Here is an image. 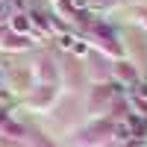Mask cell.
I'll list each match as a JSON object with an SVG mask.
<instances>
[{
    "mask_svg": "<svg viewBox=\"0 0 147 147\" xmlns=\"http://www.w3.org/2000/svg\"><path fill=\"white\" fill-rule=\"evenodd\" d=\"M12 30H18V32H27V30H32V21L27 18V15H12Z\"/></svg>",
    "mask_w": 147,
    "mask_h": 147,
    "instance_id": "6da1fadb",
    "label": "cell"
},
{
    "mask_svg": "<svg viewBox=\"0 0 147 147\" xmlns=\"http://www.w3.org/2000/svg\"><path fill=\"white\" fill-rule=\"evenodd\" d=\"M12 18V9H9V0H0V21Z\"/></svg>",
    "mask_w": 147,
    "mask_h": 147,
    "instance_id": "7a4b0ae2",
    "label": "cell"
},
{
    "mask_svg": "<svg viewBox=\"0 0 147 147\" xmlns=\"http://www.w3.org/2000/svg\"><path fill=\"white\" fill-rule=\"evenodd\" d=\"M12 3H15L18 9H24V6H27V0H12Z\"/></svg>",
    "mask_w": 147,
    "mask_h": 147,
    "instance_id": "3957f363",
    "label": "cell"
},
{
    "mask_svg": "<svg viewBox=\"0 0 147 147\" xmlns=\"http://www.w3.org/2000/svg\"><path fill=\"white\" fill-rule=\"evenodd\" d=\"M3 103H9V100H6V94H0V106H3Z\"/></svg>",
    "mask_w": 147,
    "mask_h": 147,
    "instance_id": "277c9868",
    "label": "cell"
},
{
    "mask_svg": "<svg viewBox=\"0 0 147 147\" xmlns=\"http://www.w3.org/2000/svg\"><path fill=\"white\" fill-rule=\"evenodd\" d=\"M0 80H3V77H0Z\"/></svg>",
    "mask_w": 147,
    "mask_h": 147,
    "instance_id": "5b68a950",
    "label": "cell"
}]
</instances>
